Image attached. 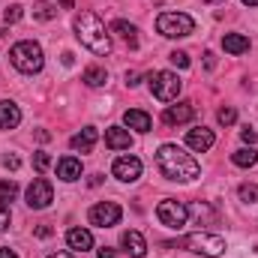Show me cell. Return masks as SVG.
<instances>
[{"instance_id":"cell-1","label":"cell","mask_w":258,"mask_h":258,"mask_svg":"<svg viewBox=\"0 0 258 258\" xmlns=\"http://www.w3.org/2000/svg\"><path fill=\"white\" fill-rule=\"evenodd\" d=\"M156 168L162 171V177L177 180V183H189L201 174V165L177 144H162L156 150Z\"/></svg>"},{"instance_id":"cell-2","label":"cell","mask_w":258,"mask_h":258,"mask_svg":"<svg viewBox=\"0 0 258 258\" xmlns=\"http://www.w3.org/2000/svg\"><path fill=\"white\" fill-rule=\"evenodd\" d=\"M72 27H75L78 42H81L84 48H90L93 54H108V51H111V33L105 30V24H102L93 12H81V15H75Z\"/></svg>"},{"instance_id":"cell-3","label":"cell","mask_w":258,"mask_h":258,"mask_svg":"<svg viewBox=\"0 0 258 258\" xmlns=\"http://www.w3.org/2000/svg\"><path fill=\"white\" fill-rule=\"evenodd\" d=\"M9 60H12V66H15L18 72H24V75L39 72L42 63H45L42 48H39V42H33V39H21V42H15V45L9 48Z\"/></svg>"},{"instance_id":"cell-4","label":"cell","mask_w":258,"mask_h":258,"mask_svg":"<svg viewBox=\"0 0 258 258\" xmlns=\"http://www.w3.org/2000/svg\"><path fill=\"white\" fill-rule=\"evenodd\" d=\"M156 30L165 39H183V36H192L195 33V21H192V15H186V12H162L156 18Z\"/></svg>"},{"instance_id":"cell-5","label":"cell","mask_w":258,"mask_h":258,"mask_svg":"<svg viewBox=\"0 0 258 258\" xmlns=\"http://www.w3.org/2000/svg\"><path fill=\"white\" fill-rule=\"evenodd\" d=\"M147 81H150V93H153L159 102H171V99H177L180 90H183V81H180L174 72H165V69L150 72Z\"/></svg>"},{"instance_id":"cell-6","label":"cell","mask_w":258,"mask_h":258,"mask_svg":"<svg viewBox=\"0 0 258 258\" xmlns=\"http://www.w3.org/2000/svg\"><path fill=\"white\" fill-rule=\"evenodd\" d=\"M180 246L189 249V252H198V255H207V258H216L225 252V240L219 234H207V231H195L189 237H183Z\"/></svg>"},{"instance_id":"cell-7","label":"cell","mask_w":258,"mask_h":258,"mask_svg":"<svg viewBox=\"0 0 258 258\" xmlns=\"http://www.w3.org/2000/svg\"><path fill=\"white\" fill-rule=\"evenodd\" d=\"M156 219H159L165 228L180 231V228L186 225V219H189V207H186L183 201H177V198H165V201H159V207H156Z\"/></svg>"},{"instance_id":"cell-8","label":"cell","mask_w":258,"mask_h":258,"mask_svg":"<svg viewBox=\"0 0 258 258\" xmlns=\"http://www.w3.org/2000/svg\"><path fill=\"white\" fill-rule=\"evenodd\" d=\"M120 216H123V210H120V204H114V201H99V204H93L90 213H87L90 225H96V228H111V225L120 222Z\"/></svg>"},{"instance_id":"cell-9","label":"cell","mask_w":258,"mask_h":258,"mask_svg":"<svg viewBox=\"0 0 258 258\" xmlns=\"http://www.w3.org/2000/svg\"><path fill=\"white\" fill-rule=\"evenodd\" d=\"M51 201H54V189H51V183H48L45 177H36V180L27 186V207L45 210Z\"/></svg>"},{"instance_id":"cell-10","label":"cell","mask_w":258,"mask_h":258,"mask_svg":"<svg viewBox=\"0 0 258 258\" xmlns=\"http://www.w3.org/2000/svg\"><path fill=\"white\" fill-rule=\"evenodd\" d=\"M111 171H114L117 180H123V183H135V180L141 177V159H138V156H120V159H114Z\"/></svg>"},{"instance_id":"cell-11","label":"cell","mask_w":258,"mask_h":258,"mask_svg":"<svg viewBox=\"0 0 258 258\" xmlns=\"http://www.w3.org/2000/svg\"><path fill=\"white\" fill-rule=\"evenodd\" d=\"M192 117H195L192 102H177V105H168V108L162 111V123H168V126H180V123H189Z\"/></svg>"},{"instance_id":"cell-12","label":"cell","mask_w":258,"mask_h":258,"mask_svg":"<svg viewBox=\"0 0 258 258\" xmlns=\"http://www.w3.org/2000/svg\"><path fill=\"white\" fill-rule=\"evenodd\" d=\"M186 144H189L192 150H198V153H204V150H210V147L216 144V135H213V129H204V126L189 129V132H186Z\"/></svg>"},{"instance_id":"cell-13","label":"cell","mask_w":258,"mask_h":258,"mask_svg":"<svg viewBox=\"0 0 258 258\" xmlns=\"http://www.w3.org/2000/svg\"><path fill=\"white\" fill-rule=\"evenodd\" d=\"M96 138H99L96 126H84L81 132H75V135L69 138V147H72V150H81V153H90L93 144H96Z\"/></svg>"},{"instance_id":"cell-14","label":"cell","mask_w":258,"mask_h":258,"mask_svg":"<svg viewBox=\"0 0 258 258\" xmlns=\"http://www.w3.org/2000/svg\"><path fill=\"white\" fill-rule=\"evenodd\" d=\"M120 246H123V252H129L132 258H144L147 255V240H144L138 231H123Z\"/></svg>"},{"instance_id":"cell-15","label":"cell","mask_w":258,"mask_h":258,"mask_svg":"<svg viewBox=\"0 0 258 258\" xmlns=\"http://www.w3.org/2000/svg\"><path fill=\"white\" fill-rule=\"evenodd\" d=\"M66 243H69V249L87 252V249H93V234L87 228H69L66 231Z\"/></svg>"},{"instance_id":"cell-16","label":"cell","mask_w":258,"mask_h":258,"mask_svg":"<svg viewBox=\"0 0 258 258\" xmlns=\"http://www.w3.org/2000/svg\"><path fill=\"white\" fill-rule=\"evenodd\" d=\"M105 144H108L111 150H129V147H132V135H129V129H123V126H108L105 129Z\"/></svg>"},{"instance_id":"cell-17","label":"cell","mask_w":258,"mask_h":258,"mask_svg":"<svg viewBox=\"0 0 258 258\" xmlns=\"http://www.w3.org/2000/svg\"><path fill=\"white\" fill-rule=\"evenodd\" d=\"M123 123H126L129 129H135V132H150V126H153V120H150V114L147 111H141V108H129L126 114H123Z\"/></svg>"},{"instance_id":"cell-18","label":"cell","mask_w":258,"mask_h":258,"mask_svg":"<svg viewBox=\"0 0 258 258\" xmlns=\"http://www.w3.org/2000/svg\"><path fill=\"white\" fill-rule=\"evenodd\" d=\"M18 123H21V108L15 102L3 99L0 102V129H15Z\"/></svg>"},{"instance_id":"cell-19","label":"cell","mask_w":258,"mask_h":258,"mask_svg":"<svg viewBox=\"0 0 258 258\" xmlns=\"http://www.w3.org/2000/svg\"><path fill=\"white\" fill-rule=\"evenodd\" d=\"M57 177L66 180V183L78 180V177H81V159H75V156H63V159L57 162Z\"/></svg>"},{"instance_id":"cell-20","label":"cell","mask_w":258,"mask_h":258,"mask_svg":"<svg viewBox=\"0 0 258 258\" xmlns=\"http://www.w3.org/2000/svg\"><path fill=\"white\" fill-rule=\"evenodd\" d=\"M222 48L228 54H243V51H249V39L243 33H225L222 36Z\"/></svg>"},{"instance_id":"cell-21","label":"cell","mask_w":258,"mask_h":258,"mask_svg":"<svg viewBox=\"0 0 258 258\" xmlns=\"http://www.w3.org/2000/svg\"><path fill=\"white\" fill-rule=\"evenodd\" d=\"M111 33H117V36H123L129 45H138V27L135 24H129V21H111Z\"/></svg>"},{"instance_id":"cell-22","label":"cell","mask_w":258,"mask_h":258,"mask_svg":"<svg viewBox=\"0 0 258 258\" xmlns=\"http://www.w3.org/2000/svg\"><path fill=\"white\" fill-rule=\"evenodd\" d=\"M231 162H234L237 168H252V165L258 162V153L252 150V147H240V150L231 153Z\"/></svg>"},{"instance_id":"cell-23","label":"cell","mask_w":258,"mask_h":258,"mask_svg":"<svg viewBox=\"0 0 258 258\" xmlns=\"http://www.w3.org/2000/svg\"><path fill=\"white\" fill-rule=\"evenodd\" d=\"M81 81H84L87 87H99V84H105V81H108V72H105L102 66H87V69H84V75H81Z\"/></svg>"},{"instance_id":"cell-24","label":"cell","mask_w":258,"mask_h":258,"mask_svg":"<svg viewBox=\"0 0 258 258\" xmlns=\"http://www.w3.org/2000/svg\"><path fill=\"white\" fill-rule=\"evenodd\" d=\"M54 15H57V6L48 3V0H42V3L33 6V18H36V21H51Z\"/></svg>"},{"instance_id":"cell-25","label":"cell","mask_w":258,"mask_h":258,"mask_svg":"<svg viewBox=\"0 0 258 258\" xmlns=\"http://www.w3.org/2000/svg\"><path fill=\"white\" fill-rule=\"evenodd\" d=\"M237 195H240V201L255 204V201H258V186H255V183H243V186L237 189Z\"/></svg>"},{"instance_id":"cell-26","label":"cell","mask_w":258,"mask_h":258,"mask_svg":"<svg viewBox=\"0 0 258 258\" xmlns=\"http://www.w3.org/2000/svg\"><path fill=\"white\" fill-rule=\"evenodd\" d=\"M18 195V183L15 180H0V201H12Z\"/></svg>"},{"instance_id":"cell-27","label":"cell","mask_w":258,"mask_h":258,"mask_svg":"<svg viewBox=\"0 0 258 258\" xmlns=\"http://www.w3.org/2000/svg\"><path fill=\"white\" fill-rule=\"evenodd\" d=\"M216 120H219L222 126H231V123L237 120V111H234V108H219V114H216Z\"/></svg>"},{"instance_id":"cell-28","label":"cell","mask_w":258,"mask_h":258,"mask_svg":"<svg viewBox=\"0 0 258 258\" xmlns=\"http://www.w3.org/2000/svg\"><path fill=\"white\" fill-rule=\"evenodd\" d=\"M33 168H36V171L51 168V156H48V153H42V150H39V153H33Z\"/></svg>"},{"instance_id":"cell-29","label":"cell","mask_w":258,"mask_h":258,"mask_svg":"<svg viewBox=\"0 0 258 258\" xmlns=\"http://www.w3.org/2000/svg\"><path fill=\"white\" fill-rule=\"evenodd\" d=\"M9 222H12V210H9V204H6V201H0V231H6V228H9Z\"/></svg>"},{"instance_id":"cell-30","label":"cell","mask_w":258,"mask_h":258,"mask_svg":"<svg viewBox=\"0 0 258 258\" xmlns=\"http://www.w3.org/2000/svg\"><path fill=\"white\" fill-rule=\"evenodd\" d=\"M171 63L180 66V69H186V66H189V57H186L183 51H171Z\"/></svg>"},{"instance_id":"cell-31","label":"cell","mask_w":258,"mask_h":258,"mask_svg":"<svg viewBox=\"0 0 258 258\" xmlns=\"http://www.w3.org/2000/svg\"><path fill=\"white\" fill-rule=\"evenodd\" d=\"M3 18H6V24H12V21H18V18H21V6H9V9L3 12Z\"/></svg>"},{"instance_id":"cell-32","label":"cell","mask_w":258,"mask_h":258,"mask_svg":"<svg viewBox=\"0 0 258 258\" xmlns=\"http://www.w3.org/2000/svg\"><path fill=\"white\" fill-rule=\"evenodd\" d=\"M3 165H6V168H12V171H15V168H21V159H18V156H15V153H6V156H3Z\"/></svg>"},{"instance_id":"cell-33","label":"cell","mask_w":258,"mask_h":258,"mask_svg":"<svg viewBox=\"0 0 258 258\" xmlns=\"http://www.w3.org/2000/svg\"><path fill=\"white\" fill-rule=\"evenodd\" d=\"M240 138H243L246 144H255L258 135H255V129H252V126H243V129H240Z\"/></svg>"},{"instance_id":"cell-34","label":"cell","mask_w":258,"mask_h":258,"mask_svg":"<svg viewBox=\"0 0 258 258\" xmlns=\"http://www.w3.org/2000/svg\"><path fill=\"white\" fill-rule=\"evenodd\" d=\"M204 63H207V69H213L216 66V54L213 51H204Z\"/></svg>"},{"instance_id":"cell-35","label":"cell","mask_w":258,"mask_h":258,"mask_svg":"<svg viewBox=\"0 0 258 258\" xmlns=\"http://www.w3.org/2000/svg\"><path fill=\"white\" fill-rule=\"evenodd\" d=\"M138 81H141V75H138V72H126V84H129V87H135Z\"/></svg>"},{"instance_id":"cell-36","label":"cell","mask_w":258,"mask_h":258,"mask_svg":"<svg viewBox=\"0 0 258 258\" xmlns=\"http://www.w3.org/2000/svg\"><path fill=\"white\" fill-rule=\"evenodd\" d=\"M36 237H51V228H48V225H39V228H36Z\"/></svg>"},{"instance_id":"cell-37","label":"cell","mask_w":258,"mask_h":258,"mask_svg":"<svg viewBox=\"0 0 258 258\" xmlns=\"http://www.w3.org/2000/svg\"><path fill=\"white\" fill-rule=\"evenodd\" d=\"M96 252H99V258H117L114 249H108V246H102V249H96Z\"/></svg>"},{"instance_id":"cell-38","label":"cell","mask_w":258,"mask_h":258,"mask_svg":"<svg viewBox=\"0 0 258 258\" xmlns=\"http://www.w3.org/2000/svg\"><path fill=\"white\" fill-rule=\"evenodd\" d=\"M0 258H18V255H15V249H9V246H0Z\"/></svg>"},{"instance_id":"cell-39","label":"cell","mask_w":258,"mask_h":258,"mask_svg":"<svg viewBox=\"0 0 258 258\" xmlns=\"http://www.w3.org/2000/svg\"><path fill=\"white\" fill-rule=\"evenodd\" d=\"M102 183V174H90V186H99Z\"/></svg>"},{"instance_id":"cell-40","label":"cell","mask_w":258,"mask_h":258,"mask_svg":"<svg viewBox=\"0 0 258 258\" xmlns=\"http://www.w3.org/2000/svg\"><path fill=\"white\" fill-rule=\"evenodd\" d=\"M48 258H72V252H54V255H48Z\"/></svg>"},{"instance_id":"cell-41","label":"cell","mask_w":258,"mask_h":258,"mask_svg":"<svg viewBox=\"0 0 258 258\" xmlns=\"http://www.w3.org/2000/svg\"><path fill=\"white\" fill-rule=\"evenodd\" d=\"M243 6H258V0H243Z\"/></svg>"},{"instance_id":"cell-42","label":"cell","mask_w":258,"mask_h":258,"mask_svg":"<svg viewBox=\"0 0 258 258\" xmlns=\"http://www.w3.org/2000/svg\"><path fill=\"white\" fill-rule=\"evenodd\" d=\"M60 6H63V9H69V6H72V0H60Z\"/></svg>"},{"instance_id":"cell-43","label":"cell","mask_w":258,"mask_h":258,"mask_svg":"<svg viewBox=\"0 0 258 258\" xmlns=\"http://www.w3.org/2000/svg\"><path fill=\"white\" fill-rule=\"evenodd\" d=\"M204 3H219V0H204Z\"/></svg>"}]
</instances>
